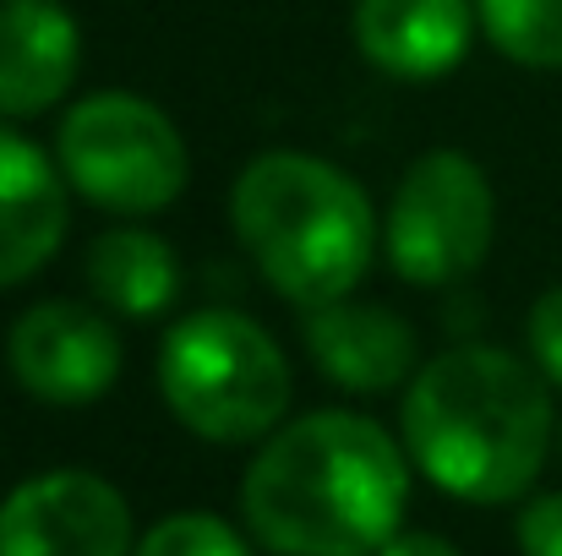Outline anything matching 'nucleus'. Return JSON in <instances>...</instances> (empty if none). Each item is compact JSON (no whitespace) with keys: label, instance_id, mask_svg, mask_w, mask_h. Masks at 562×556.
Instances as JSON below:
<instances>
[{"label":"nucleus","instance_id":"7ed1b4c3","mask_svg":"<svg viewBox=\"0 0 562 556\" xmlns=\"http://www.w3.org/2000/svg\"><path fill=\"white\" fill-rule=\"evenodd\" d=\"M229 218L246 257L290 306H334L372 268V196L339 164L312 154H262L229 191Z\"/></svg>","mask_w":562,"mask_h":556},{"label":"nucleus","instance_id":"1a4fd4ad","mask_svg":"<svg viewBox=\"0 0 562 556\" xmlns=\"http://www.w3.org/2000/svg\"><path fill=\"white\" fill-rule=\"evenodd\" d=\"M306 350H312V366L350 393H393L415 382L420 371L415 328L398 311L376 300H350V295L306 311Z\"/></svg>","mask_w":562,"mask_h":556},{"label":"nucleus","instance_id":"39448f33","mask_svg":"<svg viewBox=\"0 0 562 556\" xmlns=\"http://www.w3.org/2000/svg\"><path fill=\"white\" fill-rule=\"evenodd\" d=\"M55 159L66 185L121 218L165 213L191 181V154L176 121L137 93H88L71 104Z\"/></svg>","mask_w":562,"mask_h":556},{"label":"nucleus","instance_id":"9b49d317","mask_svg":"<svg viewBox=\"0 0 562 556\" xmlns=\"http://www.w3.org/2000/svg\"><path fill=\"white\" fill-rule=\"evenodd\" d=\"M475 22V0H356L350 27L376 71L431 82L470 55Z\"/></svg>","mask_w":562,"mask_h":556},{"label":"nucleus","instance_id":"f03ea898","mask_svg":"<svg viewBox=\"0 0 562 556\" xmlns=\"http://www.w3.org/2000/svg\"><path fill=\"white\" fill-rule=\"evenodd\" d=\"M552 382L530 361L459 344L415 371L404 393V447L415 469L475 508L519 502L558 442Z\"/></svg>","mask_w":562,"mask_h":556},{"label":"nucleus","instance_id":"2eb2a0df","mask_svg":"<svg viewBox=\"0 0 562 556\" xmlns=\"http://www.w3.org/2000/svg\"><path fill=\"white\" fill-rule=\"evenodd\" d=\"M132 556H251V546L218 513H170L137 541Z\"/></svg>","mask_w":562,"mask_h":556},{"label":"nucleus","instance_id":"a211bd4d","mask_svg":"<svg viewBox=\"0 0 562 556\" xmlns=\"http://www.w3.org/2000/svg\"><path fill=\"white\" fill-rule=\"evenodd\" d=\"M376 556H464L453 541H442V535H426V530H398L387 546Z\"/></svg>","mask_w":562,"mask_h":556},{"label":"nucleus","instance_id":"dca6fc26","mask_svg":"<svg viewBox=\"0 0 562 556\" xmlns=\"http://www.w3.org/2000/svg\"><path fill=\"white\" fill-rule=\"evenodd\" d=\"M525 339H530L536 371H541L552 387H562V284H558V290H547V295L530 306Z\"/></svg>","mask_w":562,"mask_h":556},{"label":"nucleus","instance_id":"6ab92c4d","mask_svg":"<svg viewBox=\"0 0 562 556\" xmlns=\"http://www.w3.org/2000/svg\"><path fill=\"white\" fill-rule=\"evenodd\" d=\"M558 453H562V425H558Z\"/></svg>","mask_w":562,"mask_h":556},{"label":"nucleus","instance_id":"423d86ee","mask_svg":"<svg viewBox=\"0 0 562 556\" xmlns=\"http://www.w3.org/2000/svg\"><path fill=\"white\" fill-rule=\"evenodd\" d=\"M492 235H497L492 181L459 148L420 154L404 170V181L387 202V218H382V246H387L393 273L420 290L475 273L492 251Z\"/></svg>","mask_w":562,"mask_h":556},{"label":"nucleus","instance_id":"4468645a","mask_svg":"<svg viewBox=\"0 0 562 556\" xmlns=\"http://www.w3.org/2000/svg\"><path fill=\"white\" fill-rule=\"evenodd\" d=\"M475 16L508 60L562 71V0H475Z\"/></svg>","mask_w":562,"mask_h":556},{"label":"nucleus","instance_id":"ddd939ff","mask_svg":"<svg viewBox=\"0 0 562 556\" xmlns=\"http://www.w3.org/2000/svg\"><path fill=\"white\" fill-rule=\"evenodd\" d=\"M88 290L115 317H165L181 295V262L165 235L143 224H115L88 246Z\"/></svg>","mask_w":562,"mask_h":556},{"label":"nucleus","instance_id":"f8f14e48","mask_svg":"<svg viewBox=\"0 0 562 556\" xmlns=\"http://www.w3.org/2000/svg\"><path fill=\"white\" fill-rule=\"evenodd\" d=\"M66 240V175L38 143L0 132V290L33 279Z\"/></svg>","mask_w":562,"mask_h":556},{"label":"nucleus","instance_id":"9d476101","mask_svg":"<svg viewBox=\"0 0 562 556\" xmlns=\"http://www.w3.org/2000/svg\"><path fill=\"white\" fill-rule=\"evenodd\" d=\"M82 66V27L60 0H0V115L55 110Z\"/></svg>","mask_w":562,"mask_h":556},{"label":"nucleus","instance_id":"6e6552de","mask_svg":"<svg viewBox=\"0 0 562 556\" xmlns=\"http://www.w3.org/2000/svg\"><path fill=\"white\" fill-rule=\"evenodd\" d=\"M5 366L38 404H93L121 376V333L82 300H38L5 333Z\"/></svg>","mask_w":562,"mask_h":556},{"label":"nucleus","instance_id":"f3484780","mask_svg":"<svg viewBox=\"0 0 562 556\" xmlns=\"http://www.w3.org/2000/svg\"><path fill=\"white\" fill-rule=\"evenodd\" d=\"M519 556H562V491L536 497L519 513Z\"/></svg>","mask_w":562,"mask_h":556},{"label":"nucleus","instance_id":"0eeeda50","mask_svg":"<svg viewBox=\"0 0 562 556\" xmlns=\"http://www.w3.org/2000/svg\"><path fill=\"white\" fill-rule=\"evenodd\" d=\"M126 497L93 469H44L5 491L0 556H132Z\"/></svg>","mask_w":562,"mask_h":556},{"label":"nucleus","instance_id":"20e7f679","mask_svg":"<svg viewBox=\"0 0 562 556\" xmlns=\"http://www.w3.org/2000/svg\"><path fill=\"white\" fill-rule=\"evenodd\" d=\"M159 393L191 436L240 447L268 442L290 409V361L262 322L229 306L187 311L159 350Z\"/></svg>","mask_w":562,"mask_h":556},{"label":"nucleus","instance_id":"f257e3e1","mask_svg":"<svg viewBox=\"0 0 562 556\" xmlns=\"http://www.w3.org/2000/svg\"><path fill=\"white\" fill-rule=\"evenodd\" d=\"M404 447L356 409L279 425L240 480L246 530L273 556H376L404 524Z\"/></svg>","mask_w":562,"mask_h":556}]
</instances>
